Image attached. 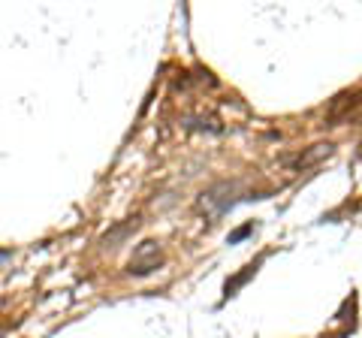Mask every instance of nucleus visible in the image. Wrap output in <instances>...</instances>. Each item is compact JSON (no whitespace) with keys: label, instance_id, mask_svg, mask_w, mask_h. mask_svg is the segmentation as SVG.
I'll return each instance as SVG.
<instances>
[{"label":"nucleus","instance_id":"obj_1","mask_svg":"<svg viewBox=\"0 0 362 338\" xmlns=\"http://www.w3.org/2000/svg\"><path fill=\"white\" fill-rule=\"evenodd\" d=\"M157 263H160V251H157V245L145 242L139 251H136L133 260H130V272L145 275V272H151V269H157Z\"/></svg>","mask_w":362,"mask_h":338}]
</instances>
